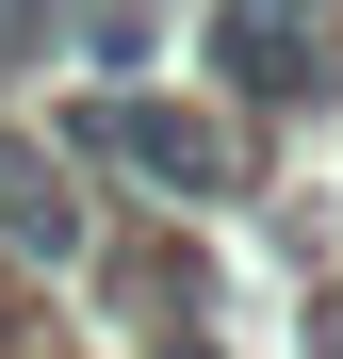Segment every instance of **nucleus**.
I'll return each instance as SVG.
<instances>
[{
	"instance_id": "obj_2",
	"label": "nucleus",
	"mask_w": 343,
	"mask_h": 359,
	"mask_svg": "<svg viewBox=\"0 0 343 359\" xmlns=\"http://www.w3.org/2000/svg\"><path fill=\"white\" fill-rule=\"evenodd\" d=\"M213 82L229 98H311L327 82V0H213Z\"/></svg>"
},
{
	"instance_id": "obj_1",
	"label": "nucleus",
	"mask_w": 343,
	"mask_h": 359,
	"mask_svg": "<svg viewBox=\"0 0 343 359\" xmlns=\"http://www.w3.org/2000/svg\"><path fill=\"white\" fill-rule=\"evenodd\" d=\"M66 147H82L98 180H147L163 212L229 196V131H213L196 98H82V114H66Z\"/></svg>"
},
{
	"instance_id": "obj_3",
	"label": "nucleus",
	"mask_w": 343,
	"mask_h": 359,
	"mask_svg": "<svg viewBox=\"0 0 343 359\" xmlns=\"http://www.w3.org/2000/svg\"><path fill=\"white\" fill-rule=\"evenodd\" d=\"M49 33H66V0H0V82H17V66H49Z\"/></svg>"
}]
</instances>
